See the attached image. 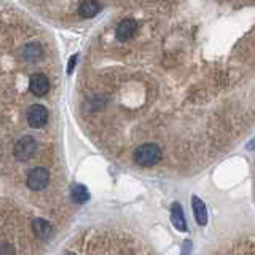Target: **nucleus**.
<instances>
[{
    "mask_svg": "<svg viewBox=\"0 0 255 255\" xmlns=\"http://www.w3.org/2000/svg\"><path fill=\"white\" fill-rule=\"evenodd\" d=\"M163 158V152L157 144H142L134 150V161L142 168H152L158 165Z\"/></svg>",
    "mask_w": 255,
    "mask_h": 255,
    "instance_id": "nucleus-1",
    "label": "nucleus"
},
{
    "mask_svg": "<svg viewBox=\"0 0 255 255\" xmlns=\"http://www.w3.org/2000/svg\"><path fill=\"white\" fill-rule=\"evenodd\" d=\"M49 182V171L43 166L32 168L27 174V187L32 191H42L48 187Z\"/></svg>",
    "mask_w": 255,
    "mask_h": 255,
    "instance_id": "nucleus-2",
    "label": "nucleus"
},
{
    "mask_svg": "<svg viewBox=\"0 0 255 255\" xmlns=\"http://www.w3.org/2000/svg\"><path fill=\"white\" fill-rule=\"evenodd\" d=\"M35 150H37V140H35L32 136H24L15 144V150H13V153H15L18 161H27L34 157Z\"/></svg>",
    "mask_w": 255,
    "mask_h": 255,
    "instance_id": "nucleus-3",
    "label": "nucleus"
},
{
    "mask_svg": "<svg viewBox=\"0 0 255 255\" xmlns=\"http://www.w3.org/2000/svg\"><path fill=\"white\" fill-rule=\"evenodd\" d=\"M26 118L31 128H35V129H37V128H43L48 122V110L43 105L34 104L29 107V110H27Z\"/></svg>",
    "mask_w": 255,
    "mask_h": 255,
    "instance_id": "nucleus-4",
    "label": "nucleus"
},
{
    "mask_svg": "<svg viewBox=\"0 0 255 255\" xmlns=\"http://www.w3.org/2000/svg\"><path fill=\"white\" fill-rule=\"evenodd\" d=\"M137 32V23L131 18H126L123 19L122 23L117 26L115 29V37L120 40V42H128L129 39L134 37V34Z\"/></svg>",
    "mask_w": 255,
    "mask_h": 255,
    "instance_id": "nucleus-5",
    "label": "nucleus"
},
{
    "mask_svg": "<svg viewBox=\"0 0 255 255\" xmlns=\"http://www.w3.org/2000/svg\"><path fill=\"white\" fill-rule=\"evenodd\" d=\"M29 89L31 93L35 96H45L48 91H49V82H48V77L45 74H34L31 75V80H29Z\"/></svg>",
    "mask_w": 255,
    "mask_h": 255,
    "instance_id": "nucleus-6",
    "label": "nucleus"
},
{
    "mask_svg": "<svg viewBox=\"0 0 255 255\" xmlns=\"http://www.w3.org/2000/svg\"><path fill=\"white\" fill-rule=\"evenodd\" d=\"M32 230L35 233V236L40 238V239H51L53 235H54V228L53 225L49 223L48 220H45V218H34L32 222Z\"/></svg>",
    "mask_w": 255,
    "mask_h": 255,
    "instance_id": "nucleus-7",
    "label": "nucleus"
},
{
    "mask_svg": "<svg viewBox=\"0 0 255 255\" xmlns=\"http://www.w3.org/2000/svg\"><path fill=\"white\" fill-rule=\"evenodd\" d=\"M191 209H193V214H195L198 225L204 226L208 223V208H206V203H204L200 196H196V195L191 196Z\"/></svg>",
    "mask_w": 255,
    "mask_h": 255,
    "instance_id": "nucleus-8",
    "label": "nucleus"
},
{
    "mask_svg": "<svg viewBox=\"0 0 255 255\" xmlns=\"http://www.w3.org/2000/svg\"><path fill=\"white\" fill-rule=\"evenodd\" d=\"M171 222H172L175 230L187 231V220H185V214H183V209H182L180 203H172V206H171Z\"/></svg>",
    "mask_w": 255,
    "mask_h": 255,
    "instance_id": "nucleus-9",
    "label": "nucleus"
},
{
    "mask_svg": "<svg viewBox=\"0 0 255 255\" xmlns=\"http://www.w3.org/2000/svg\"><path fill=\"white\" fill-rule=\"evenodd\" d=\"M70 198H72V201L77 204H85L89 200V191L86 187L82 185V183H75V185H72V188H70Z\"/></svg>",
    "mask_w": 255,
    "mask_h": 255,
    "instance_id": "nucleus-10",
    "label": "nucleus"
},
{
    "mask_svg": "<svg viewBox=\"0 0 255 255\" xmlns=\"http://www.w3.org/2000/svg\"><path fill=\"white\" fill-rule=\"evenodd\" d=\"M99 10H101V5H99L97 0H83L79 8L83 18H94L99 13Z\"/></svg>",
    "mask_w": 255,
    "mask_h": 255,
    "instance_id": "nucleus-11",
    "label": "nucleus"
},
{
    "mask_svg": "<svg viewBox=\"0 0 255 255\" xmlns=\"http://www.w3.org/2000/svg\"><path fill=\"white\" fill-rule=\"evenodd\" d=\"M42 56H43V49L39 43H29L23 48V59L34 62V61H39Z\"/></svg>",
    "mask_w": 255,
    "mask_h": 255,
    "instance_id": "nucleus-12",
    "label": "nucleus"
},
{
    "mask_svg": "<svg viewBox=\"0 0 255 255\" xmlns=\"http://www.w3.org/2000/svg\"><path fill=\"white\" fill-rule=\"evenodd\" d=\"M77 58H79V56H72V58H70V61H69V69H67V72L69 74H72V70H74V67H75V62H77Z\"/></svg>",
    "mask_w": 255,
    "mask_h": 255,
    "instance_id": "nucleus-13",
    "label": "nucleus"
},
{
    "mask_svg": "<svg viewBox=\"0 0 255 255\" xmlns=\"http://www.w3.org/2000/svg\"><path fill=\"white\" fill-rule=\"evenodd\" d=\"M190 241H185V243H183V249H182V254L180 255H190Z\"/></svg>",
    "mask_w": 255,
    "mask_h": 255,
    "instance_id": "nucleus-14",
    "label": "nucleus"
},
{
    "mask_svg": "<svg viewBox=\"0 0 255 255\" xmlns=\"http://www.w3.org/2000/svg\"><path fill=\"white\" fill-rule=\"evenodd\" d=\"M66 255H75V254H66Z\"/></svg>",
    "mask_w": 255,
    "mask_h": 255,
    "instance_id": "nucleus-15",
    "label": "nucleus"
}]
</instances>
